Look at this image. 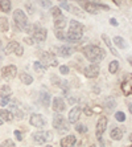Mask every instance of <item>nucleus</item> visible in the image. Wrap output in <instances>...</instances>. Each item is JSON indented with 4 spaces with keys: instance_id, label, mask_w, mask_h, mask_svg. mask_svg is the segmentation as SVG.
Returning a JSON list of instances; mask_svg holds the SVG:
<instances>
[{
    "instance_id": "58836bf2",
    "label": "nucleus",
    "mask_w": 132,
    "mask_h": 147,
    "mask_svg": "<svg viewBox=\"0 0 132 147\" xmlns=\"http://www.w3.org/2000/svg\"><path fill=\"white\" fill-rule=\"evenodd\" d=\"M25 8H27V11L28 12H29V13H33L34 12V8H33V5H32L31 3H29V1H27V3H25Z\"/></svg>"
},
{
    "instance_id": "4c0bfd02",
    "label": "nucleus",
    "mask_w": 132,
    "mask_h": 147,
    "mask_svg": "<svg viewBox=\"0 0 132 147\" xmlns=\"http://www.w3.org/2000/svg\"><path fill=\"white\" fill-rule=\"evenodd\" d=\"M61 8H64V9H66V11H71V5L68 1H61V3H60V9H61Z\"/></svg>"
},
{
    "instance_id": "3c124183",
    "label": "nucleus",
    "mask_w": 132,
    "mask_h": 147,
    "mask_svg": "<svg viewBox=\"0 0 132 147\" xmlns=\"http://www.w3.org/2000/svg\"><path fill=\"white\" fill-rule=\"evenodd\" d=\"M75 101H77V99H75V98H69V102H70L71 105H73V102H75Z\"/></svg>"
},
{
    "instance_id": "f8f14e48",
    "label": "nucleus",
    "mask_w": 132,
    "mask_h": 147,
    "mask_svg": "<svg viewBox=\"0 0 132 147\" xmlns=\"http://www.w3.org/2000/svg\"><path fill=\"white\" fill-rule=\"evenodd\" d=\"M52 107H53V110H54L56 113H61V111H65V107H66V105H65V101L62 98H60V97H56V98H53Z\"/></svg>"
},
{
    "instance_id": "f3484780",
    "label": "nucleus",
    "mask_w": 132,
    "mask_h": 147,
    "mask_svg": "<svg viewBox=\"0 0 132 147\" xmlns=\"http://www.w3.org/2000/svg\"><path fill=\"white\" fill-rule=\"evenodd\" d=\"M33 139L36 143L38 144H42L46 142V133H44V131H36V133L33 134Z\"/></svg>"
},
{
    "instance_id": "aec40b11",
    "label": "nucleus",
    "mask_w": 132,
    "mask_h": 147,
    "mask_svg": "<svg viewBox=\"0 0 132 147\" xmlns=\"http://www.w3.org/2000/svg\"><path fill=\"white\" fill-rule=\"evenodd\" d=\"M0 119L3 121V122H11V121L13 119V115L11 114L9 110H0Z\"/></svg>"
},
{
    "instance_id": "864d4df0",
    "label": "nucleus",
    "mask_w": 132,
    "mask_h": 147,
    "mask_svg": "<svg viewBox=\"0 0 132 147\" xmlns=\"http://www.w3.org/2000/svg\"><path fill=\"white\" fill-rule=\"evenodd\" d=\"M0 125H3V121H1V119H0Z\"/></svg>"
},
{
    "instance_id": "f03ea898",
    "label": "nucleus",
    "mask_w": 132,
    "mask_h": 147,
    "mask_svg": "<svg viewBox=\"0 0 132 147\" xmlns=\"http://www.w3.org/2000/svg\"><path fill=\"white\" fill-rule=\"evenodd\" d=\"M83 53H85V57L92 64H98L106 57V51H103L98 45H87L83 48Z\"/></svg>"
},
{
    "instance_id": "72a5a7b5",
    "label": "nucleus",
    "mask_w": 132,
    "mask_h": 147,
    "mask_svg": "<svg viewBox=\"0 0 132 147\" xmlns=\"http://www.w3.org/2000/svg\"><path fill=\"white\" fill-rule=\"evenodd\" d=\"M75 130L81 134H85V133H87V126L82 125V123H78V125H75Z\"/></svg>"
},
{
    "instance_id": "4468645a",
    "label": "nucleus",
    "mask_w": 132,
    "mask_h": 147,
    "mask_svg": "<svg viewBox=\"0 0 132 147\" xmlns=\"http://www.w3.org/2000/svg\"><path fill=\"white\" fill-rule=\"evenodd\" d=\"M81 113H82L81 107H78V106L73 107V109L70 110V113H69V122L75 123L79 118H81Z\"/></svg>"
},
{
    "instance_id": "9b49d317",
    "label": "nucleus",
    "mask_w": 132,
    "mask_h": 147,
    "mask_svg": "<svg viewBox=\"0 0 132 147\" xmlns=\"http://www.w3.org/2000/svg\"><path fill=\"white\" fill-rule=\"evenodd\" d=\"M29 122H31V125L34 127H44L45 125H46L45 118H42V115H40V114H32Z\"/></svg>"
},
{
    "instance_id": "393cba45",
    "label": "nucleus",
    "mask_w": 132,
    "mask_h": 147,
    "mask_svg": "<svg viewBox=\"0 0 132 147\" xmlns=\"http://www.w3.org/2000/svg\"><path fill=\"white\" fill-rule=\"evenodd\" d=\"M11 8H12V3L11 1H8V0H1L0 1V9L3 11L4 13L11 12Z\"/></svg>"
},
{
    "instance_id": "dca6fc26",
    "label": "nucleus",
    "mask_w": 132,
    "mask_h": 147,
    "mask_svg": "<svg viewBox=\"0 0 132 147\" xmlns=\"http://www.w3.org/2000/svg\"><path fill=\"white\" fill-rule=\"evenodd\" d=\"M11 114L13 115L15 114V117H16L17 119H23L24 118V113L21 111L20 109H19V106H17V102H13V103H11Z\"/></svg>"
},
{
    "instance_id": "bb28decb",
    "label": "nucleus",
    "mask_w": 132,
    "mask_h": 147,
    "mask_svg": "<svg viewBox=\"0 0 132 147\" xmlns=\"http://www.w3.org/2000/svg\"><path fill=\"white\" fill-rule=\"evenodd\" d=\"M40 101H41V103L44 105V106H49L50 105V96L46 92H41V94H40Z\"/></svg>"
},
{
    "instance_id": "c85d7f7f",
    "label": "nucleus",
    "mask_w": 132,
    "mask_h": 147,
    "mask_svg": "<svg viewBox=\"0 0 132 147\" xmlns=\"http://www.w3.org/2000/svg\"><path fill=\"white\" fill-rule=\"evenodd\" d=\"M9 29V23L7 17H0V31L7 32Z\"/></svg>"
},
{
    "instance_id": "79ce46f5",
    "label": "nucleus",
    "mask_w": 132,
    "mask_h": 147,
    "mask_svg": "<svg viewBox=\"0 0 132 147\" xmlns=\"http://www.w3.org/2000/svg\"><path fill=\"white\" fill-rule=\"evenodd\" d=\"M40 5L44 8H50L52 7V1H40Z\"/></svg>"
},
{
    "instance_id": "b1692460",
    "label": "nucleus",
    "mask_w": 132,
    "mask_h": 147,
    "mask_svg": "<svg viewBox=\"0 0 132 147\" xmlns=\"http://www.w3.org/2000/svg\"><path fill=\"white\" fill-rule=\"evenodd\" d=\"M111 139L114 140H120L123 138V131L120 130V129H118V127H115V129H112L111 130Z\"/></svg>"
},
{
    "instance_id": "5fc2aeb1",
    "label": "nucleus",
    "mask_w": 132,
    "mask_h": 147,
    "mask_svg": "<svg viewBox=\"0 0 132 147\" xmlns=\"http://www.w3.org/2000/svg\"><path fill=\"white\" fill-rule=\"evenodd\" d=\"M46 147H52V146H46Z\"/></svg>"
},
{
    "instance_id": "1a4fd4ad",
    "label": "nucleus",
    "mask_w": 132,
    "mask_h": 147,
    "mask_svg": "<svg viewBox=\"0 0 132 147\" xmlns=\"http://www.w3.org/2000/svg\"><path fill=\"white\" fill-rule=\"evenodd\" d=\"M46 36H48V31L45 28H41L34 25V31H33V40H37V41H45L46 40Z\"/></svg>"
},
{
    "instance_id": "4d7b16f0",
    "label": "nucleus",
    "mask_w": 132,
    "mask_h": 147,
    "mask_svg": "<svg viewBox=\"0 0 132 147\" xmlns=\"http://www.w3.org/2000/svg\"><path fill=\"white\" fill-rule=\"evenodd\" d=\"M128 147H131V146H128Z\"/></svg>"
},
{
    "instance_id": "de8ad7c7",
    "label": "nucleus",
    "mask_w": 132,
    "mask_h": 147,
    "mask_svg": "<svg viewBox=\"0 0 132 147\" xmlns=\"http://www.w3.org/2000/svg\"><path fill=\"white\" fill-rule=\"evenodd\" d=\"M83 110H85L86 115H88V117H90V115H92V111H91V109H90V107H88V106H85V107H83Z\"/></svg>"
},
{
    "instance_id": "423d86ee",
    "label": "nucleus",
    "mask_w": 132,
    "mask_h": 147,
    "mask_svg": "<svg viewBox=\"0 0 132 147\" xmlns=\"http://www.w3.org/2000/svg\"><path fill=\"white\" fill-rule=\"evenodd\" d=\"M99 72H101V69H99L98 64H91V65L86 66V68L83 69V74H85L87 78H96L99 76Z\"/></svg>"
},
{
    "instance_id": "412c9836",
    "label": "nucleus",
    "mask_w": 132,
    "mask_h": 147,
    "mask_svg": "<svg viewBox=\"0 0 132 147\" xmlns=\"http://www.w3.org/2000/svg\"><path fill=\"white\" fill-rule=\"evenodd\" d=\"M20 47V44L17 41H11L9 44L5 47V55H11V53H15L16 49Z\"/></svg>"
},
{
    "instance_id": "f257e3e1",
    "label": "nucleus",
    "mask_w": 132,
    "mask_h": 147,
    "mask_svg": "<svg viewBox=\"0 0 132 147\" xmlns=\"http://www.w3.org/2000/svg\"><path fill=\"white\" fill-rule=\"evenodd\" d=\"M83 29H85V25L82 23H79L77 20H71L69 23V31L66 33V41L71 42V44L79 42V40L82 38V34H83Z\"/></svg>"
},
{
    "instance_id": "c03bdc74",
    "label": "nucleus",
    "mask_w": 132,
    "mask_h": 147,
    "mask_svg": "<svg viewBox=\"0 0 132 147\" xmlns=\"http://www.w3.org/2000/svg\"><path fill=\"white\" fill-rule=\"evenodd\" d=\"M0 105H1V106H7V105H9V98H1L0 99Z\"/></svg>"
},
{
    "instance_id": "473e14b6",
    "label": "nucleus",
    "mask_w": 132,
    "mask_h": 147,
    "mask_svg": "<svg viewBox=\"0 0 132 147\" xmlns=\"http://www.w3.org/2000/svg\"><path fill=\"white\" fill-rule=\"evenodd\" d=\"M52 15H53L54 19H60V17H62V12H61V9H60V7H53L52 8Z\"/></svg>"
},
{
    "instance_id": "7ed1b4c3",
    "label": "nucleus",
    "mask_w": 132,
    "mask_h": 147,
    "mask_svg": "<svg viewBox=\"0 0 132 147\" xmlns=\"http://www.w3.org/2000/svg\"><path fill=\"white\" fill-rule=\"evenodd\" d=\"M13 21H15V25H16L20 31H25L27 25L29 24V23H28V19H27V15L24 13L21 9H16L13 12Z\"/></svg>"
},
{
    "instance_id": "37998d69",
    "label": "nucleus",
    "mask_w": 132,
    "mask_h": 147,
    "mask_svg": "<svg viewBox=\"0 0 132 147\" xmlns=\"http://www.w3.org/2000/svg\"><path fill=\"white\" fill-rule=\"evenodd\" d=\"M15 137H16V139L17 140H23V134H21V131H19V130H15Z\"/></svg>"
},
{
    "instance_id": "a18cd8bd",
    "label": "nucleus",
    "mask_w": 132,
    "mask_h": 147,
    "mask_svg": "<svg viewBox=\"0 0 132 147\" xmlns=\"http://www.w3.org/2000/svg\"><path fill=\"white\" fill-rule=\"evenodd\" d=\"M95 5H96V7H101L102 9H105V11H109L110 9L109 5H105V4H102V3H95Z\"/></svg>"
},
{
    "instance_id": "f704fd0d",
    "label": "nucleus",
    "mask_w": 132,
    "mask_h": 147,
    "mask_svg": "<svg viewBox=\"0 0 132 147\" xmlns=\"http://www.w3.org/2000/svg\"><path fill=\"white\" fill-rule=\"evenodd\" d=\"M33 69H34V72H37V73H42L45 70V68L40 64V61H36L33 64Z\"/></svg>"
},
{
    "instance_id": "8fccbe9b",
    "label": "nucleus",
    "mask_w": 132,
    "mask_h": 147,
    "mask_svg": "<svg viewBox=\"0 0 132 147\" xmlns=\"http://www.w3.org/2000/svg\"><path fill=\"white\" fill-rule=\"evenodd\" d=\"M110 24L114 25V27H118V21H116L115 19H110Z\"/></svg>"
},
{
    "instance_id": "a878e982",
    "label": "nucleus",
    "mask_w": 132,
    "mask_h": 147,
    "mask_svg": "<svg viewBox=\"0 0 132 147\" xmlns=\"http://www.w3.org/2000/svg\"><path fill=\"white\" fill-rule=\"evenodd\" d=\"M19 77H20V81L23 84H25V85H31L32 82H33V77L31 74H28V73H21Z\"/></svg>"
},
{
    "instance_id": "6ab92c4d",
    "label": "nucleus",
    "mask_w": 132,
    "mask_h": 147,
    "mask_svg": "<svg viewBox=\"0 0 132 147\" xmlns=\"http://www.w3.org/2000/svg\"><path fill=\"white\" fill-rule=\"evenodd\" d=\"M102 40L105 41V44L107 45V47H109V49H110V51H111V53H112V55H114V56H116V57H119V53H118V52H116V49L114 48V47H112V44H111V41H110V37H109V36H107V34H105V33H103V34H102Z\"/></svg>"
},
{
    "instance_id": "e433bc0d",
    "label": "nucleus",
    "mask_w": 132,
    "mask_h": 147,
    "mask_svg": "<svg viewBox=\"0 0 132 147\" xmlns=\"http://www.w3.org/2000/svg\"><path fill=\"white\" fill-rule=\"evenodd\" d=\"M0 147H15V142L13 140H11V139H7L0 144Z\"/></svg>"
},
{
    "instance_id": "20e7f679",
    "label": "nucleus",
    "mask_w": 132,
    "mask_h": 147,
    "mask_svg": "<svg viewBox=\"0 0 132 147\" xmlns=\"http://www.w3.org/2000/svg\"><path fill=\"white\" fill-rule=\"evenodd\" d=\"M53 127L57 129L60 133H64V131H68L70 126H69L68 121L65 119L62 114H54V117H53Z\"/></svg>"
},
{
    "instance_id": "a19ab883",
    "label": "nucleus",
    "mask_w": 132,
    "mask_h": 147,
    "mask_svg": "<svg viewBox=\"0 0 132 147\" xmlns=\"http://www.w3.org/2000/svg\"><path fill=\"white\" fill-rule=\"evenodd\" d=\"M52 82H53V84H54V85L60 86V84H61V80L58 78L57 76H52Z\"/></svg>"
},
{
    "instance_id": "39448f33",
    "label": "nucleus",
    "mask_w": 132,
    "mask_h": 147,
    "mask_svg": "<svg viewBox=\"0 0 132 147\" xmlns=\"http://www.w3.org/2000/svg\"><path fill=\"white\" fill-rule=\"evenodd\" d=\"M40 64L42 66H44L45 69L46 68H54V66L58 65V61L57 58L53 56V53H50V52H45V53H42L41 55V60H40Z\"/></svg>"
},
{
    "instance_id": "2eb2a0df",
    "label": "nucleus",
    "mask_w": 132,
    "mask_h": 147,
    "mask_svg": "<svg viewBox=\"0 0 132 147\" xmlns=\"http://www.w3.org/2000/svg\"><path fill=\"white\" fill-rule=\"evenodd\" d=\"M75 142H77V138L74 135H66L65 138H62L60 143H61V147H73Z\"/></svg>"
},
{
    "instance_id": "5701e85b",
    "label": "nucleus",
    "mask_w": 132,
    "mask_h": 147,
    "mask_svg": "<svg viewBox=\"0 0 132 147\" xmlns=\"http://www.w3.org/2000/svg\"><path fill=\"white\" fill-rule=\"evenodd\" d=\"M11 93H12V90H11V88L8 85H3L0 88V97L1 98H9Z\"/></svg>"
},
{
    "instance_id": "7c9ffc66",
    "label": "nucleus",
    "mask_w": 132,
    "mask_h": 147,
    "mask_svg": "<svg viewBox=\"0 0 132 147\" xmlns=\"http://www.w3.org/2000/svg\"><path fill=\"white\" fill-rule=\"evenodd\" d=\"M54 34L58 40L66 41V32H65L64 29H54Z\"/></svg>"
},
{
    "instance_id": "6e6d98bb",
    "label": "nucleus",
    "mask_w": 132,
    "mask_h": 147,
    "mask_svg": "<svg viewBox=\"0 0 132 147\" xmlns=\"http://www.w3.org/2000/svg\"><path fill=\"white\" fill-rule=\"evenodd\" d=\"M91 147H95V146H91Z\"/></svg>"
},
{
    "instance_id": "c756f323",
    "label": "nucleus",
    "mask_w": 132,
    "mask_h": 147,
    "mask_svg": "<svg viewBox=\"0 0 132 147\" xmlns=\"http://www.w3.org/2000/svg\"><path fill=\"white\" fill-rule=\"evenodd\" d=\"M122 90L125 96H129L131 94V80L129 81H124L122 84Z\"/></svg>"
},
{
    "instance_id": "6e6552de",
    "label": "nucleus",
    "mask_w": 132,
    "mask_h": 147,
    "mask_svg": "<svg viewBox=\"0 0 132 147\" xmlns=\"http://www.w3.org/2000/svg\"><path fill=\"white\" fill-rule=\"evenodd\" d=\"M107 123H109V121H107L106 117H101L98 119V123H96V138L99 140L102 139V134L105 133L106 129H107Z\"/></svg>"
},
{
    "instance_id": "603ef678",
    "label": "nucleus",
    "mask_w": 132,
    "mask_h": 147,
    "mask_svg": "<svg viewBox=\"0 0 132 147\" xmlns=\"http://www.w3.org/2000/svg\"><path fill=\"white\" fill-rule=\"evenodd\" d=\"M128 110H129V111H131V110H132V106H131V102H129V103H128Z\"/></svg>"
},
{
    "instance_id": "ddd939ff",
    "label": "nucleus",
    "mask_w": 132,
    "mask_h": 147,
    "mask_svg": "<svg viewBox=\"0 0 132 147\" xmlns=\"http://www.w3.org/2000/svg\"><path fill=\"white\" fill-rule=\"evenodd\" d=\"M56 49H57V55L61 57H69L74 53V49L71 47H68V45H62V47H58Z\"/></svg>"
},
{
    "instance_id": "2f4dec72",
    "label": "nucleus",
    "mask_w": 132,
    "mask_h": 147,
    "mask_svg": "<svg viewBox=\"0 0 132 147\" xmlns=\"http://www.w3.org/2000/svg\"><path fill=\"white\" fill-rule=\"evenodd\" d=\"M118 69H119V62L116 61H111L110 62V65H109V72L111 73V74H115L116 72H118Z\"/></svg>"
},
{
    "instance_id": "09e8293b",
    "label": "nucleus",
    "mask_w": 132,
    "mask_h": 147,
    "mask_svg": "<svg viewBox=\"0 0 132 147\" xmlns=\"http://www.w3.org/2000/svg\"><path fill=\"white\" fill-rule=\"evenodd\" d=\"M24 41H25L27 44H29V45H33L34 44V40H33V38H31V37H25V38H24Z\"/></svg>"
},
{
    "instance_id": "c9c22d12",
    "label": "nucleus",
    "mask_w": 132,
    "mask_h": 147,
    "mask_svg": "<svg viewBox=\"0 0 132 147\" xmlns=\"http://www.w3.org/2000/svg\"><path fill=\"white\" fill-rule=\"evenodd\" d=\"M115 118H116V121H119V122H124L125 121V114L123 113V111H116Z\"/></svg>"
},
{
    "instance_id": "ea45409f",
    "label": "nucleus",
    "mask_w": 132,
    "mask_h": 147,
    "mask_svg": "<svg viewBox=\"0 0 132 147\" xmlns=\"http://www.w3.org/2000/svg\"><path fill=\"white\" fill-rule=\"evenodd\" d=\"M60 73L61 74H69V66H66V65L60 66Z\"/></svg>"
},
{
    "instance_id": "cd10ccee",
    "label": "nucleus",
    "mask_w": 132,
    "mask_h": 147,
    "mask_svg": "<svg viewBox=\"0 0 132 147\" xmlns=\"http://www.w3.org/2000/svg\"><path fill=\"white\" fill-rule=\"evenodd\" d=\"M114 44H115L119 49H124L125 48V41L122 36H115V38H114Z\"/></svg>"
},
{
    "instance_id": "9d476101",
    "label": "nucleus",
    "mask_w": 132,
    "mask_h": 147,
    "mask_svg": "<svg viewBox=\"0 0 132 147\" xmlns=\"http://www.w3.org/2000/svg\"><path fill=\"white\" fill-rule=\"evenodd\" d=\"M78 4H79L86 12H88V13H91V15L98 13V8H96L94 1H78Z\"/></svg>"
},
{
    "instance_id": "a211bd4d",
    "label": "nucleus",
    "mask_w": 132,
    "mask_h": 147,
    "mask_svg": "<svg viewBox=\"0 0 132 147\" xmlns=\"http://www.w3.org/2000/svg\"><path fill=\"white\" fill-rule=\"evenodd\" d=\"M115 105L116 103H115V98H114V97H107V98L105 99V107L109 113H112V111H114Z\"/></svg>"
},
{
    "instance_id": "0eeeda50",
    "label": "nucleus",
    "mask_w": 132,
    "mask_h": 147,
    "mask_svg": "<svg viewBox=\"0 0 132 147\" xmlns=\"http://www.w3.org/2000/svg\"><path fill=\"white\" fill-rule=\"evenodd\" d=\"M17 74V68L15 65H7L1 68V76H3L5 80H12L15 78Z\"/></svg>"
},
{
    "instance_id": "4be33fe9",
    "label": "nucleus",
    "mask_w": 132,
    "mask_h": 147,
    "mask_svg": "<svg viewBox=\"0 0 132 147\" xmlns=\"http://www.w3.org/2000/svg\"><path fill=\"white\" fill-rule=\"evenodd\" d=\"M66 17L62 16L60 17V19H56L54 20V28L56 29H65V27H66Z\"/></svg>"
},
{
    "instance_id": "49530a36",
    "label": "nucleus",
    "mask_w": 132,
    "mask_h": 147,
    "mask_svg": "<svg viewBox=\"0 0 132 147\" xmlns=\"http://www.w3.org/2000/svg\"><path fill=\"white\" fill-rule=\"evenodd\" d=\"M23 53H24V49L21 48V47H19V48L16 49V52H15V55L19 56V57H20V56H23Z\"/></svg>"
}]
</instances>
